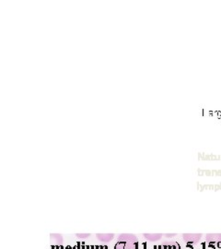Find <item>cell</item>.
Here are the masks:
<instances>
[{
    "label": "cell",
    "instance_id": "cell-6",
    "mask_svg": "<svg viewBox=\"0 0 221 249\" xmlns=\"http://www.w3.org/2000/svg\"><path fill=\"white\" fill-rule=\"evenodd\" d=\"M144 237L150 242H158L162 238L161 233H144Z\"/></svg>",
    "mask_w": 221,
    "mask_h": 249
},
{
    "label": "cell",
    "instance_id": "cell-9",
    "mask_svg": "<svg viewBox=\"0 0 221 249\" xmlns=\"http://www.w3.org/2000/svg\"><path fill=\"white\" fill-rule=\"evenodd\" d=\"M164 236H166V237H174V236H176V234H175V233H171V234H164Z\"/></svg>",
    "mask_w": 221,
    "mask_h": 249
},
{
    "label": "cell",
    "instance_id": "cell-10",
    "mask_svg": "<svg viewBox=\"0 0 221 249\" xmlns=\"http://www.w3.org/2000/svg\"><path fill=\"white\" fill-rule=\"evenodd\" d=\"M159 249H162V247H160V248H159Z\"/></svg>",
    "mask_w": 221,
    "mask_h": 249
},
{
    "label": "cell",
    "instance_id": "cell-4",
    "mask_svg": "<svg viewBox=\"0 0 221 249\" xmlns=\"http://www.w3.org/2000/svg\"><path fill=\"white\" fill-rule=\"evenodd\" d=\"M205 241L210 245L221 244V233H208L205 236Z\"/></svg>",
    "mask_w": 221,
    "mask_h": 249
},
{
    "label": "cell",
    "instance_id": "cell-5",
    "mask_svg": "<svg viewBox=\"0 0 221 249\" xmlns=\"http://www.w3.org/2000/svg\"><path fill=\"white\" fill-rule=\"evenodd\" d=\"M96 237L100 242L109 243L115 238V234L114 233H97Z\"/></svg>",
    "mask_w": 221,
    "mask_h": 249
},
{
    "label": "cell",
    "instance_id": "cell-8",
    "mask_svg": "<svg viewBox=\"0 0 221 249\" xmlns=\"http://www.w3.org/2000/svg\"><path fill=\"white\" fill-rule=\"evenodd\" d=\"M76 236L80 239H86L90 236V234L89 233H77Z\"/></svg>",
    "mask_w": 221,
    "mask_h": 249
},
{
    "label": "cell",
    "instance_id": "cell-11",
    "mask_svg": "<svg viewBox=\"0 0 221 249\" xmlns=\"http://www.w3.org/2000/svg\"></svg>",
    "mask_w": 221,
    "mask_h": 249
},
{
    "label": "cell",
    "instance_id": "cell-3",
    "mask_svg": "<svg viewBox=\"0 0 221 249\" xmlns=\"http://www.w3.org/2000/svg\"><path fill=\"white\" fill-rule=\"evenodd\" d=\"M50 242L51 247L53 248H58L61 247L64 243V238L62 235L59 233H51L50 234Z\"/></svg>",
    "mask_w": 221,
    "mask_h": 249
},
{
    "label": "cell",
    "instance_id": "cell-7",
    "mask_svg": "<svg viewBox=\"0 0 221 249\" xmlns=\"http://www.w3.org/2000/svg\"><path fill=\"white\" fill-rule=\"evenodd\" d=\"M163 249H182L181 246L176 242H170L162 246Z\"/></svg>",
    "mask_w": 221,
    "mask_h": 249
},
{
    "label": "cell",
    "instance_id": "cell-1",
    "mask_svg": "<svg viewBox=\"0 0 221 249\" xmlns=\"http://www.w3.org/2000/svg\"><path fill=\"white\" fill-rule=\"evenodd\" d=\"M115 249H138V239L131 233H123L118 237Z\"/></svg>",
    "mask_w": 221,
    "mask_h": 249
},
{
    "label": "cell",
    "instance_id": "cell-2",
    "mask_svg": "<svg viewBox=\"0 0 221 249\" xmlns=\"http://www.w3.org/2000/svg\"><path fill=\"white\" fill-rule=\"evenodd\" d=\"M202 238V233H185L183 234V239L188 245H195Z\"/></svg>",
    "mask_w": 221,
    "mask_h": 249
}]
</instances>
